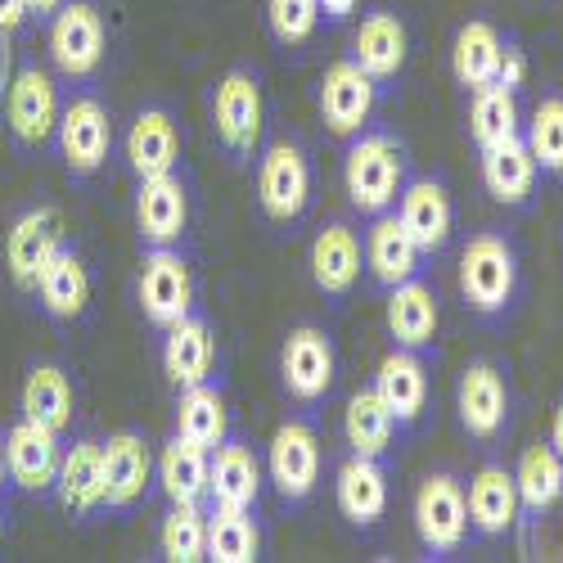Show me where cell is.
<instances>
[{
    "mask_svg": "<svg viewBox=\"0 0 563 563\" xmlns=\"http://www.w3.org/2000/svg\"><path fill=\"white\" fill-rule=\"evenodd\" d=\"M343 185L356 212L379 217L401 199L406 185V150L401 140L388 131H369V135H352V150L343 163Z\"/></svg>",
    "mask_w": 563,
    "mask_h": 563,
    "instance_id": "obj_1",
    "label": "cell"
},
{
    "mask_svg": "<svg viewBox=\"0 0 563 563\" xmlns=\"http://www.w3.org/2000/svg\"><path fill=\"white\" fill-rule=\"evenodd\" d=\"M514 285H519V257H514L505 234H478V240H468V249L460 257L464 302L478 316H500L514 298Z\"/></svg>",
    "mask_w": 563,
    "mask_h": 563,
    "instance_id": "obj_2",
    "label": "cell"
},
{
    "mask_svg": "<svg viewBox=\"0 0 563 563\" xmlns=\"http://www.w3.org/2000/svg\"><path fill=\"white\" fill-rule=\"evenodd\" d=\"M262 81L244 68H234L217 81L212 90V131L217 140L225 145V154L234 158H249L257 150V140H262Z\"/></svg>",
    "mask_w": 563,
    "mask_h": 563,
    "instance_id": "obj_3",
    "label": "cell"
},
{
    "mask_svg": "<svg viewBox=\"0 0 563 563\" xmlns=\"http://www.w3.org/2000/svg\"><path fill=\"white\" fill-rule=\"evenodd\" d=\"M257 199H262V212L279 225H289L307 212V199H311V163L307 154L294 145V140H279L262 154V167H257Z\"/></svg>",
    "mask_w": 563,
    "mask_h": 563,
    "instance_id": "obj_4",
    "label": "cell"
},
{
    "mask_svg": "<svg viewBox=\"0 0 563 563\" xmlns=\"http://www.w3.org/2000/svg\"><path fill=\"white\" fill-rule=\"evenodd\" d=\"M415 532L429 554H451L468 537V500L451 474H429L415 492Z\"/></svg>",
    "mask_w": 563,
    "mask_h": 563,
    "instance_id": "obj_5",
    "label": "cell"
},
{
    "mask_svg": "<svg viewBox=\"0 0 563 563\" xmlns=\"http://www.w3.org/2000/svg\"><path fill=\"white\" fill-rule=\"evenodd\" d=\"M140 307H145V316L158 324V330H167V324L185 320L195 311V275H190V262H185L176 249H154L145 257V266H140Z\"/></svg>",
    "mask_w": 563,
    "mask_h": 563,
    "instance_id": "obj_6",
    "label": "cell"
},
{
    "mask_svg": "<svg viewBox=\"0 0 563 563\" xmlns=\"http://www.w3.org/2000/svg\"><path fill=\"white\" fill-rule=\"evenodd\" d=\"M51 55L64 77H90L104 64V19L90 0H68L51 19Z\"/></svg>",
    "mask_w": 563,
    "mask_h": 563,
    "instance_id": "obj_7",
    "label": "cell"
},
{
    "mask_svg": "<svg viewBox=\"0 0 563 563\" xmlns=\"http://www.w3.org/2000/svg\"><path fill=\"white\" fill-rule=\"evenodd\" d=\"M316 104H320L324 126L343 140H352V135H361V126L374 113V77L356 59H339L334 68H324Z\"/></svg>",
    "mask_w": 563,
    "mask_h": 563,
    "instance_id": "obj_8",
    "label": "cell"
},
{
    "mask_svg": "<svg viewBox=\"0 0 563 563\" xmlns=\"http://www.w3.org/2000/svg\"><path fill=\"white\" fill-rule=\"evenodd\" d=\"M59 154L68 163L73 176H90L100 172L104 158H109V145H113V122H109V109L96 100V96H77L64 113H59Z\"/></svg>",
    "mask_w": 563,
    "mask_h": 563,
    "instance_id": "obj_9",
    "label": "cell"
},
{
    "mask_svg": "<svg viewBox=\"0 0 563 563\" xmlns=\"http://www.w3.org/2000/svg\"><path fill=\"white\" fill-rule=\"evenodd\" d=\"M64 249V225L55 208H32L10 225V240H5V266L14 275V285L36 294V279L41 271L55 262V253Z\"/></svg>",
    "mask_w": 563,
    "mask_h": 563,
    "instance_id": "obj_10",
    "label": "cell"
},
{
    "mask_svg": "<svg viewBox=\"0 0 563 563\" xmlns=\"http://www.w3.org/2000/svg\"><path fill=\"white\" fill-rule=\"evenodd\" d=\"M185 221H190V195L176 172L167 176H145L135 190V230L140 240L150 249H172L180 234H185Z\"/></svg>",
    "mask_w": 563,
    "mask_h": 563,
    "instance_id": "obj_11",
    "label": "cell"
},
{
    "mask_svg": "<svg viewBox=\"0 0 563 563\" xmlns=\"http://www.w3.org/2000/svg\"><path fill=\"white\" fill-rule=\"evenodd\" d=\"M5 118L10 131L23 150H41L45 140L55 135L59 126V96H55V81L45 77L41 68H23L10 81V96H5Z\"/></svg>",
    "mask_w": 563,
    "mask_h": 563,
    "instance_id": "obj_12",
    "label": "cell"
},
{
    "mask_svg": "<svg viewBox=\"0 0 563 563\" xmlns=\"http://www.w3.org/2000/svg\"><path fill=\"white\" fill-rule=\"evenodd\" d=\"M279 374H285L289 397L320 401L334 388V343L316 324H298L285 339V352H279Z\"/></svg>",
    "mask_w": 563,
    "mask_h": 563,
    "instance_id": "obj_13",
    "label": "cell"
},
{
    "mask_svg": "<svg viewBox=\"0 0 563 563\" xmlns=\"http://www.w3.org/2000/svg\"><path fill=\"white\" fill-rule=\"evenodd\" d=\"M316 478H320V438L302 419H289L271 438V483L285 500H307Z\"/></svg>",
    "mask_w": 563,
    "mask_h": 563,
    "instance_id": "obj_14",
    "label": "cell"
},
{
    "mask_svg": "<svg viewBox=\"0 0 563 563\" xmlns=\"http://www.w3.org/2000/svg\"><path fill=\"white\" fill-rule=\"evenodd\" d=\"M59 464H64L59 433L32 424V419H19V424L5 433V468L23 492H36V496L51 492L59 478Z\"/></svg>",
    "mask_w": 563,
    "mask_h": 563,
    "instance_id": "obj_15",
    "label": "cell"
},
{
    "mask_svg": "<svg viewBox=\"0 0 563 563\" xmlns=\"http://www.w3.org/2000/svg\"><path fill=\"white\" fill-rule=\"evenodd\" d=\"M455 406H460V424L468 438L492 442L505 429V415H509V388L500 379V369L487 361H474L460 374V388H455Z\"/></svg>",
    "mask_w": 563,
    "mask_h": 563,
    "instance_id": "obj_16",
    "label": "cell"
},
{
    "mask_svg": "<svg viewBox=\"0 0 563 563\" xmlns=\"http://www.w3.org/2000/svg\"><path fill=\"white\" fill-rule=\"evenodd\" d=\"M154 474V455L140 433H113L104 442V505L109 509H131L145 500Z\"/></svg>",
    "mask_w": 563,
    "mask_h": 563,
    "instance_id": "obj_17",
    "label": "cell"
},
{
    "mask_svg": "<svg viewBox=\"0 0 563 563\" xmlns=\"http://www.w3.org/2000/svg\"><path fill=\"white\" fill-rule=\"evenodd\" d=\"M262 492V464L249 442H221L217 455L208 460V496L217 509H249L257 505Z\"/></svg>",
    "mask_w": 563,
    "mask_h": 563,
    "instance_id": "obj_18",
    "label": "cell"
},
{
    "mask_svg": "<svg viewBox=\"0 0 563 563\" xmlns=\"http://www.w3.org/2000/svg\"><path fill=\"white\" fill-rule=\"evenodd\" d=\"M468 500V528H478L483 537H505L514 523H519V483H514V474H505L500 464H483L474 483H468L464 492Z\"/></svg>",
    "mask_w": 563,
    "mask_h": 563,
    "instance_id": "obj_19",
    "label": "cell"
},
{
    "mask_svg": "<svg viewBox=\"0 0 563 563\" xmlns=\"http://www.w3.org/2000/svg\"><path fill=\"white\" fill-rule=\"evenodd\" d=\"M334 500L343 509V519L356 528H369L384 519L388 509V474L374 455H352L343 460L339 478H334Z\"/></svg>",
    "mask_w": 563,
    "mask_h": 563,
    "instance_id": "obj_20",
    "label": "cell"
},
{
    "mask_svg": "<svg viewBox=\"0 0 563 563\" xmlns=\"http://www.w3.org/2000/svg\"><path fill=\"white\" fill-rule=\"evenodd\" d=\"M212 361H217V339L208 330V320H199L195 311L167 324V343H163V369L176 388H195V384H208L212 374Z\"/></svg>",
    "mask_w": 563,
    "mask_h": 563,
    "instance_id": "obj_21",
    "label": "cell"
},
{
    "mask_svg": "<svg viewBox=\"0 0 563 563\" xmlns=\"http://www.w3.org/2000/svg\"><path fill=\"white\" fill-rule=\"evenodd\" d=\"M374 393L384 397V406L393 410L397 424H415L429 406V369L410 347H397L379 361V374H374Z\"/></svg>",
    "mask_w": 563,
    "mask_h": 563,
    "instance_id": "obj_22",
    "label": "cell"
},
{
    "mask_svg": "<svg viewBox=\"0 0 563 563\" xmlns=\"http://www.w3.org/2000/svg\"><path fill=\"white\" fill-rule=\"evenodd\" d=\"M55 492L64 500L68 514L86 519L104 505V442H73L64 451V464H59V478H55Z\"/></svg>",
    "mask_w": 563,
    "mask_h": 563,
    "instance_id": "obj_23",
    "label": "cell"
},
{
    "mask_svg": "<svg viewBox=\"0 0 563 563\" xmlns=\"http://www.w3.org/2000/svg\"><path fill=\"white\" fill-rule=\"evenodd\" d=\"M126 163H131V172L140 180L176 172V163H180V131H176L167 109H145L131 122V131H126Z\"/></svg>",
    "mask_w": 563,
    "mask_h": 563,
    "instance_id": "obj_24",
    "label": "cell"
},
{
    "mask_svg": "<svg viewBox=\"0 0 563 563\" xmlns=\"http://www.w3.org/2000/svg\"><path fill=\"white\" fill-rule=\"evenodd\" d=\"M311 279L320 294H352V285L361 279V240L347 221H334L316 234L311 244Z\"/></svg>",
    "mask_w": 563,
    "mask_h": 563,
    "instance_id": "obj_25",
    "label": "cell"
},
{
    "mask_svg": "<svg viewBox=\"0 0 563 563\" xmlns=\"http://www.w3.org/2000/svg\"><path fill=\"white\" fill-rule=\"evenodd\" d=\"M419 244L410 240V230L401 225V217L393 212H379L369 225V240H365V262L374 271V279H379L384 289H397L406 285V279H415L419 271Z\"/></svg>",
    "mask_w": 563,
    "mask_h": 563,
    "instance_id": "obj_26",
    "label": "cell"
},
{
    "mask_svg": "<svg viewBox=\"0 0 563 563\" xmlns=\"http://www.w3.org/2000/svg\"><path fill=\"white\" fill-rule=\"evenodd\" d=\"M483 185H487V195L505 208L528 203L532 185H537V158H532L523 135H509V140H500V145L483 150Z\"/></svg>",
    "mask_w": 563,
    "mask_h": 563,
    "instance_id": "obj_27",
    "label": "cell"
},
{
    "mask_svg": "<svg viewBox=\"0 0 563 563\" xmlns=\"http://www.w3.org/2000/svg\"><path fill=\"white\" fill-rule=\"evenodd\" d=\"M401 225L410 230V240L419 244V253H438L451 240V199L438 180H415L401 190Z\"/></svg>",
    "mask_w": 563,
    "mask_h": 563,
    "instance_id": "obj_28",
    "label": "cell"
},
{
    "mask_svg": "<svg viewBox=\"0 0 563 563\" xmlns=\"http://www.w3.org/2000/svg\"><path fill=\"white\" fill-rule=\"evenodd\" d=\"M406 45H410V41H406L401 19L388 14V10H379V14L361 19V27H356V36H352V59H356L374 81H388V77H397L401 64H406Z\"/></svg>",
    "mask_w": 563,
    "mask_h": 563,
    "instance_id": "obj_29",
    "label": "cell"
},
{
    "mask_svg": "<svg viewBox=\"0 0 563 563\" xmlns=\"http://www.w3.org/2000/svg\"><path fill=\"white\" fill-rule=\"evenodd\" d=\"M500 59H505V41L492 23L474 19L455 32V45H451V73L460 86L478 90V86H492L500 77Z\"/></svg>",
    "mask_w": 563,
    "mask_h": 563,
    "instance_id": "obj_30",
    "label": "cell"
},
{
    "mask_svg": "<svg viewBox=\"0 0 563 563\" xmlns=\"http://www.w3.org/2000/svg\"><path fill=\"white\" fill-rule=\"evenodd\" d=\"M388 334L397 339V347H429L438 334V298L429 285L406 279V285L388 289Z\"/></svg>",
    "mask_w": 563,
    "mask_h": 563,
    "instance_id": "obj_31",
    "label": "cell"
},
{
    "mask_svg": "<svg viewBox=\"0 0 563 563\" xmlns=\"http://www.w3.org/2000/svg\"><path fill=\"white\" fill-rule=\"evenodd\" d=\"M36 294H41V307L51 311L55 320H77L90 302V275H86V262L64 244L55 253V262L41 271L36 279Z\"/></svg>",
    "mask_w": 563,
    "mask_h": 563,
    "instance_id": "obj_32",
    "label": "cell"
},
{
    "mask_svg": "<svg viewBox=\"0 0 563 563\" xmlns=\"http://www.w3.org/2000/svg\"><path fill=\"white\" fill-rule=\"evenodd\" d=\"M23 419L51 429V433H68L73 429V384L59 365H36L23 384Z\"/></svg>",
    "mask_w": 563,
    "mask_h": 563,
    "instance_id": "obj_33",
    "label": "cell"
},
{
    "mask_svg": "<svg viewBox=\"0 0 563 563\" xmlns=\"http://www.w3.org/2000/svg\"><path fill=\"white\" fill-rule=\"evenodd\" d=\"M208 451L195 446V442H185L180 433L163 446L158 455V483L167 492L172 505H199L208 496Z\"/></svg>",
    "mask_w": 563,
    "mask_h": 563,
    "instance_id": "obj_34",
    "label": "cell"
},
{
    "mask_svg": "<svg viewBox=\"0 0 563 563\" xmlns=\"http://www.w3.org/2000/svg\"><path fill=\"white\" fill-rule=\"evenodd\" d=\"M225 429H230V419H225V401L217 388L208 384H195V388H180V401H176V433L185 442H195L203 451H217L225 442Z\"/></svg>",
    "mask_w": 563,
    "mask_h": 563,
    "instance_id": "obj_35",
    "label": "cell"
},
{
    "mask_svg": "<svg viewBox=\"0 0 563 563\" xmlns=\"http://www.w3.org/2000/svg\"><path fill=\"white\" fill-rule=\"evenodd\" d=\"M393 429H397V419H393V410L384 406V397L374 388H361L347 401L343 433H347L352 455H374V460H379L388 451V442H393Z\"/></svg>",
    "mask_w": 563,
    "mask_h": 563,
    "instance_id": "obj_36",
    "label": "cell"
},
{
    "mask_svg": "<svg viewBox=\"0 0 563 563\" xmlns=\"http://www.w3.org/2000/svg\"><path fill=\"white\" fill-rule=\"evenodd\" d=\"M468 131H474L478 150H492L500 140L519 135V104H514V90L492 81L474 90V104H468Z\"/></svg>",
    "mask_w": 563,
    "mask_h": 563,
    "instance_id": "obj_37",
    "label": "cell"
},
{
    "mask_svg": "<svg viewBox=\"0 0 563 563\" xmlns=\"http://www.w3.org/2000/svg\"><path fill=\"white\" fill-rule=\"evenodd\" d=\"M514 483H519L523 509L545 514L563 496V455L550 442L545 446H528L523 460H519V474H514Z\"/></svg>",
    "mask_w": 563,
    "mask_h": 563,
    "instance_id": "obj_38",
    "label": "cell"
},
{
    "mask_svg": "<svg viewBox=\"0 0 563 563\" xmlns=\"http://www.w3.org/2000/svg\"><path fill=\"white\" fill-rule=\"evenodd\" d=\"M257 523L249 509H217L208 519V559L212 563H253L257 559Z\"/></svg>",
    "mask_w": 563,
    "mask_h": 563,
    "instance_id": "obj_39",
    "label": "cell"
},
{
    "mask_svg": "<svg viewBox=\"0 0 563 563\" xmlns=\"http://www.w3.org/2000/svg\"><path fill=\"white\" fill-rule=\"evenodd\" d=\"M158 545H163L167 563L208 559V519L199 514V505H172V514L163 519V532H158Z\"/></svg>",
    "mask_w": 563,
    "mask_h": 563,
    "instance_id": "obj_40",
    "label": "cell"
},
{
    "mask_svg": "<svg viewBox=\"0 0 563 563\" xmlns=\"http://www.w3.org/2000/svg\"><path fill=\"white\" fill-rule=\"evenodd\" d=\"M528 150L537 158V172L559 176L563 172V100H541L528 122Z\"/></svg>",
    "mask_w": 563,
    "mask_h": 563,
    "instance_id": "obj_41",
    "label": "cell"
},
{
    "mask_svg": "<svg viewBox=\"0 0 563 563\" xmlns=\"http://www.w3.org/2000/svg\"><path fill=\"white\" fill-rule=\"evenodd\" d=\"M320 0H266V23L279 45H302L320 23Z\"/></svg>",
    "mask_w": 563,
    "mask_h": 563,
    "instance_id": "obj_42",
    "label": "cell"
},
{
    "mask_svg": "<svg viewBox=\"0 0 563 563\" xmlns=\"http://www.w3.org/2000/svg\"><path fill=\"white\" fill-rule=\"evenodd\" d=\"M27 19V0H0V36L19 32Z\"/></svg>",
    "mask_w": 563,
    "mask_h": 563,
    "instance_id": "obj_43",
    "label": "cell"
},
{
    "mask_svg": "<svg viewBox=\"0 0 563 563\" xmlns=\"http://www.w3.org/2000/svg\"><path fill=\"white\" fill-rule=\"evenodd\" d=\"M500 86H509V90H519V81H523V55L519 51H505V59H500V77H496Z\"/></svg>",
    "mask_w": 563,
    "mask_h": 563,
    "instance_id": "obj_44",
    "label": "cell"
},
{
    "mask_svg": "<svg viewBox=\"0 0 563 563\" xmlns=\"http://www.w3.org/2000/svg\"><path fill=\"white\" fill-rule=\"evenodd\" d=\"M320 10H324V14H330L334 23H343V19H347V14L356 10V0H320Z\"/></svg>",
    "mask_w": 563,
    "mask_h": 563,
    "instance_id": "obj_45",
    "label": "cell"
},
{
    "mask_svg": "<svg viewBox=\"0 0 563 563\" xmlns=\"http://www.w3.org/2000/svg\"><path fill=\"white\" fill-rule=\"evenodd\" d=\"M550 446L563 455V401H559V410H554V424H550Z\"/></svg>",
    "mask_w": 563,
    "mask_h": 563,
    "instance_id": "obj_46",
    "label": "cell"
},
{
    "mask_svg": "<svg viewBox=\"0 0 563 563\" xmlns=\"http://www.w3.org/2000/svg\"><path fill=\"white\" fill-rule=\"evenodd\" d=\"M64 5V0H27V14H36V19H45V14H55Z\"/></svg>",
    "mask_w": 563,
    "mask_h": 563,
    "instance_id": "obj_47",
    "label": "cell"
},
{
    "mask_svg": "<svg viewBox=\"0 0 563 563\" xmlns=\"http://www.w3.org/2000/svg\"><path fill=\"white\" fill-rule=\"evenodd\" d=\"M5 77H10V64H5V45H0V90H10Z\"/></svg>",
    "mask_w": 563,
    "mask_h": 563,
    "instance_id": "obj_48",
    "label": "cell"
},
{
    "mask_svg": "<svg viewBox=\"0 0 563 563\" xmlns=\"http://www.w3.org/2000/svg\"><path fill=\"white\" fill-rule=\"evenodd\" d=\"M5 478H10V468H5V442H0V487H5Z\"/></svg>",
    "mask_w": 563,
    "mask_h": 563,
    "instance_id": "obj_49",
    "label": "cell"
}]
</instances>
